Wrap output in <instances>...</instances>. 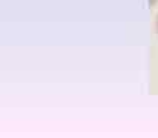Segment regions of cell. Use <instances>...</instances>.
<instances>
[{
    "instance_id": "6da1fadb",
    "label": "cell",
    "mask_w": 158,
    "mask_h": 138,
    "mask_svg": "<svg viewBox=\"0 0 158 138\" xmlns=\"http://www.w3.org/2000/svg\"><path fill=\"white\" fill-rule=\"evenodd\" d=\"M155 26H157V32H158V15H157V23H155Z\"/></svg>"
}]
</instances>
